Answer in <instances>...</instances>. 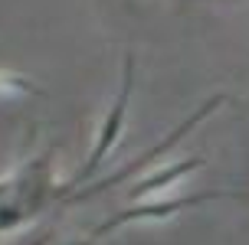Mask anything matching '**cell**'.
Segmentation results:
<instances>
[{
  "mask_svg": "<svg viewBox=\"0 0 249 245\" xmlns=\"http://www.w3.org/2000/svg\"><path fill=\"white\" fill-rule=\"evenodd\" d=\"M223 101H226V95H223V92H220V95H213V98H207V101H203V105H200V108L194 111V114H190L187 121H180V128H174L171 134L164 137L161 144H154L151 150H144V154H141L138 160H131V163H124L122 170H115L112 177H105V180H99V183H92V186H86V190H79V193H72L69 199H66V203H82V199H92V196H99V193H105V190H112V186L124 183V180H128L131 173L144 170V167H148V163H154V160L161 157V154H167V150H171V147H174L177 141H180V137H187V134H190V131H194V128H197L200 121H203V118H207V114H213V111L220 108Z\"/></svg>",
  "mask_w": 249,
  "mask_h": 245,
  "instance_id": "obj_1",
  "label": "cell"
},
{
  "mask_svg": "<svg viewBox=\"0 0 249 245\" xmlns=\"http://www.w3.org/2000/svg\"><path fill=\"white\" fill-rule=\"evenodd\" d=\"M131 85H135V56L128 52L124 56V79H122V92H118V101L112 105V111H108V118L102 121V131H99V141H95V150H92V157L86 160V167L75 173L72 183H66V190H72V186L86 183L92 173L102 167V160L108 157V150H112V144L118 141V134H122V124H124V111H128V98H131Z\"/></svg>",
  "mask_w": 249,
  "mask_h": 245,
  "instance_id": "obj_2",
  "label": "cell"
},
{
  "mask_svg": "<svg viewBox=\"0 0 249 245\" xmlns=\"http://www.w3.org/2000/svg\"><path fill=\"white\" fill-rule=\"evenodd\" d=\"M226 196H243V193H230V190H210V193H197V196H184V199H158V203H141V206H128L122 212H115L112 219H105L92 232V239H102V235H108L112 229L118 226H128V222H141V219H171L174 212L180 209H190V206H200V203H207V199H226Z\"/></svg>",
  "mask_w": 249,
  "mask_h": 245,
  "instance_id": "obj_3",
  "label": "cell"
},
{
  "mask_svg": "<svg viewBox=\"0 0 249 245\" xmlns=\"http://www.w3.org/2000/svg\"><path fill=\"white\" fill-rule=\"evenodd\" d=\"M203 167V157H187L180 160V163H174V167H164V170H158L154 177H144L138 186H131V199H138V196H144V193H154V190H161V186L167 183H174V180H180V177H187L190 170H200Z\"/></svg>",
  "mask_w": 249,
  "mask_h": 245,
  "instance_id": "obj_4",
  "label": "cell"
},
{
  "mask_svg": "<svg viewBox=\"0 0 249 245\" xmlns=\"http://www.w3.org/2000/svg\"><path fill=\"white\" fill-rule=\"evenodd\" d=\"M0 92H3V95H39V85L30 82L26 75L0 72Z\"/></svg>",
  "mask_w": 249,
  "mask_h": 245,
  "instance_id": "obj_5",
  "label": "cell"
},
{
  "mask_svg": "<svg viewBox=\"0 0 249 245\" xmlns=\"http://www.w3.org/2000/svg\"><path fill=\"white\" fill-rule=\"evenodd\" d=\"M69 245H95V239H82V242H69Z\"/></svg>",
  "mask_w": 249,
  "mask_h": 245,
  "instance_id": "obj_6",
  "label": "cell"
}]
</instances>
